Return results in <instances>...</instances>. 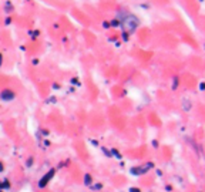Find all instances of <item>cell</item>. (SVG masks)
Returning a JSON list of instances; mask_svg holds the SVG:
<instances>
[{
	"mask_svg": "<svg viewBox=\"0 0 205 192\" xmlns=\"http://www.w3.org/2000/svg\"><path fill=\"white\" fill-rule=\"evenodd\" d=\"M123 38L124 40H128V33H127V32H124L123 33Z\"/></svg>",
	"mask_w": 205,
	"mask_h": 192,
	"instance_id": "12",
	"label": "cell"
},
{
	"mask_svg": "<svg viewBox=\"0 0 205 192\" xmlns=\"http://www.w3.org/2000/svg\"><path fill=\"white\" fill-rule=\"evenodd\" d=\"M111 27H120L121 26V23H120V20L118 19H114L113 21H111V24H110Z\"/></svg>",
	"mask_w": 205,
	"mask_h": 192,
	"instance_id": "5",
	"label": "cell"
},
{
	"mask_svg": "<svg viewBox=\"0 0 205 192\" xmlns=\"http://www.w3.org/2000/svg\"><path fill=\"white\" fill-rule=\"evenodd\" d=\"M101 187H103V185H101V184H98V185H94V187H93V188H94V189H100V188H101Z\"/></svg>",
	"mask_w": 205,
	"mask_h": 192,
	"instance_id": "16",
	"label": "cell"
},
{
	"mask_svg": "<svg viewBox=\"0 0 205 192\" xmlns=\"http://www.w3.org/2000/svg\"><path fill=\"white\" fill-rule=\"evenodd\" d=\"M0 98H1L3 101H11V100L14 98V93H13L11 90H3V91L0 93Z\"/></svg>",
	"mask_w": 205,
	"mask_h": 192,
	"instance_id": "3",
	"label": "cell"
},
{
	"mask_svg": "<svg viewBox=\"0 0 205 192\" xmlns=\"http://www.w3.org/2000/svg\"><path fill=\"white\" fill-rule=\"evenodd\" d=\"M1 63H3V57H1V54H0V67H1Z\"/></svg>",
	"mask_w": 205,
	"mask_h": 192,
	"instance_id": "18",
	"label": "cell"
},
{
	"mask_svg": "<svg viewBox=\"0 0 205 192\" xmlns=\"http://www.w3.org/2000/svg\"><path fill=\"white\" fill-rule=\"evenodd\" d=\"M198 1H202V0H198Z\"/></svg>",
	"mask_w": 205,
	"mask_h": 192,
	"instance_id": "19",
	"label": "cell"
},
{
	"mask_svg": "<svg viewBox=\"0 0 205 192\" xmlns=\"http://www.w3.org/2000/svg\"><path fill=\"white\" fill-rule=\"evenodd\" d=\"M84 181H85V185H91V177H90V174H85Z\"/></svg>",
	"mask_w": 205,
	"mask_h": 192,
	"instance_id": "7",
	"label": "cell"
},
{
	"mask_svg": "<svg viewBox=\"0 0 205 192\" xmlns=\"http://www.w3.org/2000/svg\"><path fill=\"white\" fill-rule=\"evenodd\" d=\"M3 169H4V166H3V164L0 162V172H3Z\"/></svg>",
	"mask_w": 205,
	"mask_h": 192,
	"instance_id": "17",
	"label": "cell"
},
{
	"mask_svg": "<svg viewBox=\"0 0 205 192\" xmlns=\"http://www.w3.org/2000/svg\"><path fill=\"white\" fill-rule=\"evenodd\" d=\"M103 27H104V29H108V27H110L108 21H104V23H103Z\"/></svg>",
	"mask_w": 205,
	"mask_h": 192,
	"instance_id": "11",
	"label": "cell"
},
{
	"mask_svg": "<svg viewBox=\"0 0 205 192\" xmlns=\"http://www.w3.org/2000/svg\"><path fill=\"white\" fill-rule=\"evenodd\" d=\"M121 24H123V27H124V32L132 33V32L138 27L140 20H138L135 16H132V14H125V17H124V20H123Z\"/></svg>",
	"mask_w": 205,
	"mask_h": 192,
	"instance_id": "1",
	"label": "cell"
},
{
	"mask_svg": "<svg viewBox=\"0 0 205 192\" xmlns=\"http://www.w3.org/2000/svg\"><path fill=\"white\" fill-rule=\"evenodd\" d=\"M30 34H32V37H37V36H39V32L36 30V32H32Z\"/></svg>",
	"mask_w": 205,
	"mask_h": 192,
	"instance_id": "9",
	"label": "cell"
},
{
	"mask_svg": "<svg viewBox=\"0 0 205 192\" xmlns=\"http://www.w3.org/2000/svg\"><path fill=\"white\" fill-rule=\"evenodd\" d=\"M0 188H4V189H6V188H10V182H9L7 179H4L3 182H0Z\"/></svg>",
	"mask_w": 205,
	"mask_h": 192,
	"instance_id": "6",
	"label": "cell"
},
{
	"mask_svg": "<svg viewBox=\"0 0 205 192\" xmlns=\"http://www.w3.org/2000/svg\"><path fill=\"white\" fill-rule=\"evenodd\" d=\"M71 83H73V84H77V85H80V83L77 81V78H73V80H71Z\"/></svg>",
	"mask_w": 205,
	"mask_h": 192,
	"instance_id": "14",
	"label": "cell"
},
{
	"mask_svg": "<svg viewBox=\"0 0 205 192\" xmlns=\"http://www.w3.org/2000/svg\"><path fill=\"white\" fill-rule=\"evenodd\" d=\"M130 192H141L138 188H130Z\"/></svg>",
	"mask_w": 205,
	"mask_h": 192,
	"instance_id": "13",
	"label": "cell"
},
{
	"mask_svg": "<svg viewBox=\"0 0 205 192\" xmlns=\"http://www.w3.org/2000/svg\"><path fill=\"white\" fill-rule=\"evenodd\" d=\"M177 84H178V78H174V85H172V88H174V90L177 88Z\"/></svg>",
	"mask_w": 205,
	"mask_h": 192,
	"instance_id": "10",
	"label": "cell"
},
{
	"mask_svg": "<svg viewBox=\"0 0 205 192\" xmlns=\"http://www.w3.org/2000/svg\"><path fill=\"white\" fill-rule=\"evenodd\" d=\"M150 168H153V164H145L144 166H141V168H132L131 169V174H144L145 172V169H150Z\"/></svg>",
	"mask_w": 205,
	"mask_h": 192,
	"instance_id": "4",
	"label": "cell"
},
{
	"mask_svg": "<svg viewBox=\"0 0 205 192\" xmlns=\"http://www.w3.org/2000/svg\"><path fill=\"white\" fill-rule=\"evenodd\" d=\"M54 172H56V169H50V171L47 172V175H44V177L41 178L40 182H39V187H40V188H44V187L50 182V179L54 177Z\"/></svg>",
	"mask_w": 205,
	"mask_h": 192,
	"instance_id": "2",
	"label": "cell"
},
{
	"mask_svg": "<svg viewBox=\"0 0 205 192\" xmlns=\"http://www.w3.org/2000/svg\"><path fill=\"white\" fill-rule=\"evenodd\" d=\"M32 164H33V158H29V161H27V165H29V166H32Z\"/></svg>",
	"mask_w": 205,
	"mask_h": 192,
	"instance_id": "15",
	"label": "cell"
},
{
	"mask_svg": "<svg viewBox=\"0 0 205 192\" xmlns=\"http://www.w3.org/2000/svg\"><path fill=\"white\" fill-rule=\"evenodd\" d=\"M111 154H113V155H114V156H117V158H118V159H121V154L118 152V151H117V150H114V148H113V150H111Z\"/></svg>",
	"mask_w": 205,
	"mask_h": 192,
	"instance_id": "8",
	"label": "cell"
}]
</instances>
